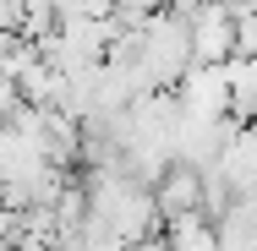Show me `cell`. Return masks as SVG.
I'll return each instance as SVG.
<instances>
[{"label": "cell", "mask_w": 257, "mask_h": 251, "mask_svg": "<svg viewBox=\"0 0 257 251\" xmlns=\"http://www.w3.org/2000/svg\"><path fill=\"white\" fill-rule=\"evenodd\" d=\"M137 60L154 82V93H175L192 66H197V50H192V22L181 11H159L154 22L137 33Z\"/></svg>", "instance_id": "1"}, {"label": "cell", "mask_w": 257, "mask_h": 251, "mask_svg": "<svg viewBox=\"0 0 257 251\" xmlns=\"http://www.w3.org/2000/svg\"><path fill=\"white\" fill-rule=\"evenodd\" d=\"M224 191L235 202L257 197V120H246V126H230V142H224V153H219V164L208 169Z\"/></svg>", "instance_id": "2"}, {"label": "cell", "mask_w": 257, "mask_h": 251, "mask_svg": "<svg viewBox=\"0 0 257 251\" xmlns=\"http://www.w3.org/2000/svg\"><path fill=\"white\" fill-rule=\"evenodd\" d=\"M192 50H197V66H230L235 60V11L219 6V0H203L197 17H192Z\"/></svg>", "instance_id": "3"}, {"label": "cell", "mask_w": 257, "mask_h": 251, "mask_svg": "<svg viewBox=\"0 0 257 251\" xmlns=\"http://www.w3.org/2000/svg\"><path fill=\"white\" fill-rule=\"evenodd\" d=\"M159 197V213H164V224H175V218H192V213H208V169H192V164H175L164 180L154 186Z\"/></svg>", "instance_id": "4"}, {"label": "cell", "mask_w": 257, "mask_h": 251, "mask_svg": "<svg viewBox=\"0 0 257 251\" xmlns=\"http://www.w3.org/2000/svg\"><path fill=\"white\" fill-rule=\"evenodd\" d=\"M148 6H154V11H170V6H181V0H148Z\"/></svg>", "instance_id": "5"}]
</instances>
